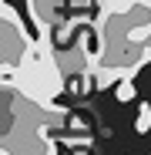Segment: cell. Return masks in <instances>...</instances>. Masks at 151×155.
Wrapping results in <instances>:
<instances>
[{"mask_svg": "<svg viewBox=\"0 0 151 155\" xmlns=\"http://www.w3.org/2000/svg\"><path fill=\"white\" fill-rule=\"evenodd\" d=\"M134 132H138V135L151 132V105H141V108H138V118H134Z\"/></svg>", "mask_w": 151, "mask_h": 155, "instance_id": "cell-2", "label": "cell"}, {"mask_svg": "<svg viewBox=\"0 0 151 155\" xmlns=\"http://www.w3.org/2000/svg\"><path fill=\"white\" fill-rule=\"evenodd\" d=\"M114 98H118V101H134V98H138V91H134V78H121L118 88H114Z\"/></svg>", "mask_w": 151, "mask_h": 155, "instance_id": "cell-1", "label": "cell"}]
</instances>
